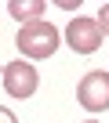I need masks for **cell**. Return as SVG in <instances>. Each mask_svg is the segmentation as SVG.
I'll list each match as a JSON object with an SVG mask.
<instances>
[{"label":"cell","mask_w":109,"mask_h":123,"mask_svg":"<svg viewBox=\"0 0 109 123\" xmlns=\"http://www.w3.org/2000/svg\"><path fill=\"white\" fill-rule=\"evenodd\" d=\"M18 51L29 54V58H51L54 51H58V29H54L51 22H29L18 29Z\"/></svg>","instance_id":"1"},{"label":"cell","mask_w":109,"mask_h":123,"mask_svg":"<svg viewBox=\"0 0 109 123\" xmlns=\"http://www.w3.org/2000/svg\"><path fill=\"white\" fill-rule=\"evenodd\" d=\"M76 98H80V105H84L87 112H102V109L109 105V73H105V69H91V73L80 80Z\"/></svg>","instance_id":"2"},{"label":"cell","mask_w":109,"mask_h":123,"mask_svg":"<svg viewBox=\"0 0 109 123\" xmlns=\"http://www.w3.org/2000/svg\"><path fill=\"white\" fill-rule=\"evenodd\" d=\"M66 40H69V47H73L76 54L98 51V47H102V25H98V18H69Z\"/></svg>","instance_id":"3"},{"label":"cell","mask_w":109,"mask_h":123,"mask_svg":"<svg viewBox=\"0 0 109 123\" xmlns=\"http://www.w3.org/2000/svg\"><path fill=\"white\" fill-rule=\"evenodd\" d=\"M36 87H40V76H36V69L29 62H11L4 69V91L11 98H33Z\"/></svg>","instance_id":"4"},{"label":"cell","mask_w":109,"mask_h":123,"mask_svg":"<svg viewBox=\"0 0 109 123\" xmlns=\"http://www.w3.org/2000/svg\"><path fill=\"white\" fill-rule=\"evenodd\" d=\"M7 11H11V18H22V22L29 25V22H40L44 0H15V4H7Z\"/></svg>","instance_id":"5"},{"label":"cell","mask_w":109,"mask_h":123,"mask_svg":"<svg viewBox=\"0 0 109 123\" xmlns=\"http://www.w3.org/2000/svg\"><path fill=\"white\" fill-rule=\"evenodd\" d=\"M95 18H98V25H102V36H109V4H102V11H98Z\"/></svg>","instance_id":"6"},{"label":"cell","mask_w":109,"mask_h":123,"mask_svg":"<svg viewBox=\"0 0 109 123\" xmlns=\"http://www.w3.org/2000/svg\"><path fill=\"white\" fill-rule=\"evenodd\" d=\"M0 123H18V119H15V112H11V109L0 105Z\"/></svg>","instance_id":"7"},{"label":"cell","mask_w":109,"mask_h":123,"mask_svg":"<svg viewBox=\"0 0 109 123\" xmlns=\"http://www.w3.org/2000/svg\"><path fill=\"white\" fill-rule=\"evenodd\" d=\"M0 80H4V69H0Z\"/></svg>","instance_id":"8"},{"label":"cell","mask_w":109,"mask_h":123,"mask_svg":"<svg viewBox=\"0 0 109 123\" xmlns=\"http://www.w3.org/2000/svg\"><path fill=\"white\" fill-rule=\"evenodd\" d=\"M87 123H98V119H87Z\"/></svg>","instance_id":"9"}]
</instances>
